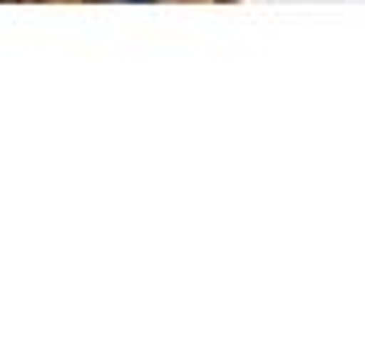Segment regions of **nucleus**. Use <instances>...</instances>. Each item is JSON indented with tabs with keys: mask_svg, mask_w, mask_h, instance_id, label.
Wrapping results in <instances>:
<instances>
[{
	"mask_svg": "<svg viewBox=\"0 0 365 353\" xmlns=\"http://www.w3.org/2000/svg\"><path fill=\"white\" fill-rule=\"evenodd\" d=\"M135 4H152V0H135Z\"/></svg>",
	"mask_w": 365,
	"mask_h": 353,
	"instance_id": "f257e3e1",
	"label": "nucleus"
}]
</instances>
